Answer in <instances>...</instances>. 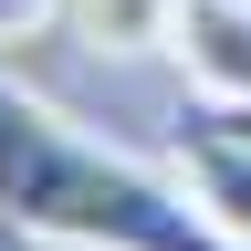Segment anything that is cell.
Returning a JSON list of instances; mask_svg holds the SVG:
<instances>
[{
	"label": "cell",
	"mask_w": 251,
	"mask_h": 251,
	"mask_svg": "<svg viewBox=\"0 0 251 251\" xmlns=\"http://www.w3.org/2000/svg\"><path fill=\"white\" fill-rule=\"evenodd\" d=\"M0 230L52 251H241L188 199V178L136 168L126 147L84 136L11 63H0Z\"/></svg>",
	"instance_id": "obj_1"
},
{
	"label": "cell",
	"mask_w": 251,
	"mask_h": 251,
	"mask_svg": "<svg viewBox=\"0 0 251 251\" xmlns=\"http://www.w3.org/2000/svg\"><path fill=\"white\" fill-rule=\"evenodd\" d=\"M178 178H188V199L251 251V136H241L220 105H209V115H178Z\"/></svg>",
	"instance_id": "obj_2"
},
{
	"label": "cell",
	"mask_w": 251,
	"mask_h": 251,
	"mask_svg": "<svg viewBox=\"0 0 251 251\" xmlns=\"http://www.w3.org/2000/svg\"><path fill=\"white\" fill-rule=\"evenodd\" d=\"M178 63H188V94L220 115L251 105V0H188L178 11Z\"/></svg>",
	"instance_id": "obj_3"
},
{
	"label": "cell",
	"mask_w": 251,
	"mask_h": 251,
	"mask_svg": "<svg viewBox=\"0 0 251 251\" xmlns=\"http://www.w3.org/2000/svg\"><path fill=\"white\" fill-rule=\"evenodd\" d=\"M178 11L188 0H74V42L105 63H147V52H178Z\"/></svg>",
	"instance_id": "obj_4"
},
{
	"label": "cell",
	"mask_w": 251,
	"mask_h": 251,
	"mask_svg": "<svg viewBox=\"0 0 251 251\" xmlns=\"http://www.w3.org/2000/svg\"><path fill=\"white\" fill-rule=\"evenodd\" d=\"M52 21H74V0H0V63H11L21 42H42Z\"/></svg>",
	"instance_id": "obj_5"
},
{
	"label": "cell",
	"mask_w": 251,
	"mask_h": 251,
	"mask_svg": "<svg viewBox=\"0 0 251 251\" xmlns=\"http://www.w3.org/2000/svg\"><path fill=\"white\" fill-rule=\"evenodd\" d=\"M230 126H241V136H251V105H241V115H230Z\"/></svg>",
	"instance_id": "obj_6"
}]
</instances>
